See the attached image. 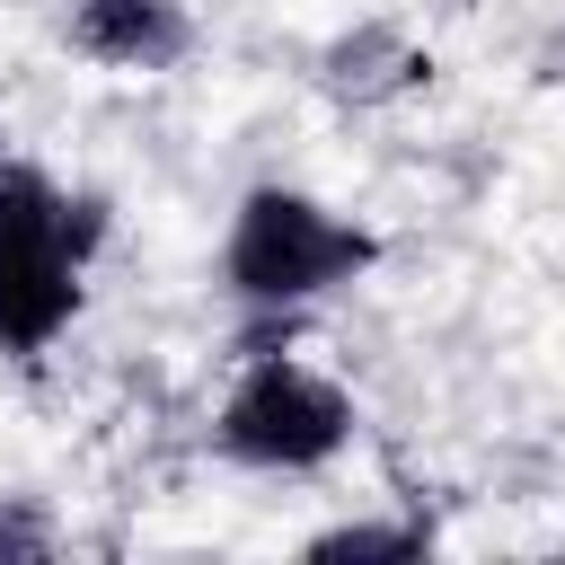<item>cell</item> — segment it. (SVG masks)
I'll list each match as a JSON object with an SVG mask.
<instances>
[{"instance_id":"6da1fadb","label":"cell","mask_w":565,"mask_h":565,"mask_svg":"<svg viewBox=\"0 0 565 565\" xmlns=\"http://www.w3.org/2000/svg\"><path fill=\"white\" fill-rule=\"evenodd\" d=\"M106 238V194H71L44 168L0 159V353L44 362L88 291V256Z\"/></svg>"},{"instance_id":"7a4b0ae2","label":"cell","mask_w":565,"mask_h":565,"mask_svg":"<svg viewBox=\"0 0 565 565\" xmlns=\"http://www.w3.org/2000/svg\"><path fill=\"white\" fill-rule=\"evenodd\" d=\"M371 265H380V238L353 212H335V203H318L300 185H247L238 212H230V238H221L230 300L274 309V318H291V309L362 282Z\"/></svg>"},{"instance_id":"3957f363","label":"cell","mask_w":565,"mask_h":565,"mask_svg":"<svg viewBox=\"0 0 565 565\" xmlns=\"http://www.w3.org/2000/svg\"><path fill=\"white\" fill-rule=\"evenodd\" d=\"M212 441H221V459H238L256 477H309V468L344 459L353 397L300 353H247V371L230 380V397L212 415Z\"/></svg>"},{"instance_id":"277c9868","label":"cell","mask_w":565,"mask_h":565,"mask_svg":"<svg viewBox=\"0 0 565 565\" xmlns=\"http://www.w3.org/2000/svg\"><path fill=\"white\" fill-rule=\"evenodd\" d=\"M71 53L106 71H177L194 53L185 0H71Z\"/></svg>"},{"instance_id":"5b68a950","label":"cell","mask_w":565,"mask_h":565,"mask_svg":"<svg viewBox=\"0 0 565 565\" xmlns=\"http://www.w3.org/2000/svg\"><path fill=\"white\" fill-rule=\"evenodd\" d=\"M415 79H424V53H415V35L388 26V18H362V26H344V35L318 53V88L344 97V106H388V97H406Z\"/></svg>"},{"instance_id":"8992f818","label":"cell","mask_w":565,"mask_h":565,"mask_svg":"<svg viewBox=\"0 0 565 565\" xmlns=\"http://www.w3.org/2000/svg\"><path fill=\"white\" fill-rule=\"evenodd\" d=\"M424 547H433V530H424V521H335V530H318L300 556L344 565V556H424Z\"/></svg>"},{"instance_id":"52a82bcc","label":"cell","mask_w":565,"mask_h":565,"mask_svg":"<svg viewBox=\"0 0 565 565\" xmlns=\"http://www.w3.org/2000/svg\"><path fill=\"white\" fill-rule=\"evenodd\" d=\"M62 547V530L26 503V494H0V565H35V556H53Z\"/></svg>"},{"instance_id":"ba28073f","label":"cell","mask_w":565,"mask_h":565,"mask_svg":"<svg viewBox=\"0 0 565 565\" xmlns=\"http://www.w3.org/2000/svg\"><path fill=\"white\" fill-rule=\"evenodd\" d=\"M0 159H9V124H0Z\"/></svg>"}]
</instances>
